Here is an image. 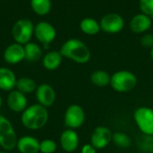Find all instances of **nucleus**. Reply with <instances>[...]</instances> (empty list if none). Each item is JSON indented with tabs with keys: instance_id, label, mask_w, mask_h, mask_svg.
I'll return each instance as SVG.
<instances>
[{
	"instance_id": "393cba45",
	"label": "nucleus",
	"mask_w": 153,
	"mask_h": 153,
	"mask_svg": "<svg viewBox=\"0 0 153 153\" xmlns=\"http://www.w3.org/2000/svg\"><path fill=\"white\" fill-rule=\"evenodd\" d=\"M57 149V144L54 140L44 139L39 143V152L55 153Z\"/></svg>"
},
{
	"instance_id": "cd10ccee",
	"label": "nucleus",
	"mask_w": 153,
	"mask_h": 153,
	"mask_svg": "<svg viewBox=\"0 0 153 153\" xmlns=\"http://www.w3.org/2000/svg\"><path fill=\"white\" fill-rule=\"evenodd\" d=\"M81 153H97V150L91 143H86L82 145L81 149Z\"/></svg>"
},
{
	"instance_id": "423d86ee",
	"label": "nucleus",
	"mask_w": 153,
	"mask_h": 153,
	"mask_svg": "<svg viewBox=\"0 0 153 153\" xmlns=\"http://www.w3.org/2000/svg\"><path fill=\"white\" fill-rule=\"evenodd\" d=\"M17 135L11 122L0 115V146L3 150L11 152L16 148Z\"/></svg>"
},
{
	"instance_id": "412c9836",
	"label": "nucleus",
	"mask_w": 153,
	"mask_h": 153,
	"mask_svg": "<svg viewBox=\"0 0 153 153\" xmlns=\"http://www.w3.org/2000/svg\"><path fill=\"white\" fill-rule=\"evenodd\" d=\"M111 75L105 70H96L91 73L90 76L91 82L97 87H107L110 83Z\"/></svg>"
},
{
	"instance_id": "9b49d317",
	"label": "nucleus",
	"mask_w": 153,
	"mask_h": 153,
	"mask_svg": "<svg viewBox=\"0 0 153 153\" xmlns=\"http://www.w3.org/2000/svg\"><path fill=\"white\" fill-rule=\"evenodd\" d=\"M35 95L38 103L47 108L53 106L56 98L55 89L48 83L39 85L35 91Z\"/></svg>"
},
{
	"instance_id": "4be33fe9",
	"label": "nucleus",
	"mask_w": 153,
	"mask_h": 153,
	"mask_svg": "<svg viewBox=\"0 0 153 153\" xmlns=\"http://www.w3.org/2000/svg\"><path fill=\"white\" fill-rule=\"evenodd\" d=\"M37 87L35 81L29 77H21L17 79L15 85V89L25 95L35 92Z\"/></svg>"
},
{
	"instance_id": "dca6fc26",
	"label": "nucleus",
	"mask_w": 153,
	"mask_h": 153,
	"mask_svg": "<svg viewBox=\"0 0 153 153\" xmlns=\"http://www.w3.org/2000/svg\"><path fill=\"white\" fill-rule=\"evenodd\" d=\"M39 141L31 135H24L18 138L16 149L20 153H39Z\"/></svg>"
},
{
	"instance_id": "f3484780",
	"label": "nucleus",
	"mask_w": 153,
	"mask_h": 153,
	"mask_svg": "<svg viewBox=\"0 0 153 153\" xmlns=\"http://www.w3.org/2000/svg\"><path fill=\"white\" fill-rule=\"evenodd\" d=\"M17 78L14 73L7 67H0V90L11 91L15 89Z\"/></svg>"
},
{
	"instance_id": "0eeeda50",
	"label": "nucleus",
	"mask_w": 153,
	"mask_h": 153,
	"mask_svg": "<svg viewBox=\"0 0 153 153\" xmlns=\"http://www.w3.org/2000/svg\"><path fill=\"white\" fill-rule=\"evenodd\" d=\"M85 118L86 115L83 108L78 104H72L65 111L64 124L66 128L76 130L83 126Z\"/></svg>"
},
{
	"instance_id": "6e6552de",
	"label": "nucleus",
	"mask_w": 153,
	"mask_h": 153,
	"mask_svg": "<svg viewBox=\"0 0 153 153\" xmlns=\"http://www.w3.org/2000/svg\"><path fill=\"white\" fill-rule=\"evenodd\" d=\"M101 30L109 34L119 33L125 28V20L117 13H108L103 15L100 21Z\"/></svg>"
},
{
	"instance_id": "f03ea898",
	"label": "nucleus",
	"mask_w": 153,
	"mask_h": 153,
	"mask_svg": "<svg viewBox=\"0 0 153 153\" xmlns=\"http://www.w3.org/2000/svg\"><path fill=\"white\" fill-rule=\"evenodd\" d=\"M48 117L47 108L37 103L26 108L22 113L21 121L22 126L29 130H39L47 125Z\"/></svg>"
},
{
	"instance_id": "bb28decb",
	"label": "nucleus",
	"mask_w": 153,
	"mask_h": 153,
	"mask_svg": "<svg viewBox=\"0 0 153 153\" xmlns=\"http://www.w3.org/2000/svg\"><path fill=\"white\" fill-rule=\"evenodd\" d=\"M141 45L146 48H152L153 47V34L144 33L141 38Z\"/></svg>"
},
{
	"instance_id": "f257e3e1",
	"label": "nucleus",
	"mask_w": 153,
	"mask_h": 153,
	"mask_svg": "<svg viewBox=\"0 0 153 153\" xmlns=\"http://www.w3.org/2000/svg\"><path fill=\"white\" fill-rule=\"evenodd\" d=\"M59 51L63 57L82 65L88 63L91 57V49L82 40L79 39H67L61 46Z\"/></svg>"
},
{
	"instance_id": "9d476101",
	"label": "nucleus",
	"mask_w": 153,
	"mask_h": 153,
	"mask_svg": "<svg viewBox=\"0 0 153 153\" xmlns=\"http://www.w3.org/2000/svg\"><path fill=\"white\" fill-rule=\"evenodd\" d=\"M34 35L38 41L45 46H48L55 40L56 37V30L51 23L40 22L35 25Z\"/></svg>"
},
{
	"instance_id": "aec40b11",
	"label": "nucleus",
	"mask_w": 153,
	"mask_h": 153,
	"mask_svg": "<svg viewBox=\"0 0 153 153\" xmlns=\"http://www.w3.org/2000/svg\"><path fill=\"white\" fill-rule=\"evenodd\" d=\"M24 46L25 60L28 62H37L42 57V48L35 42H28Z\"/></svg>"
},
{
	"instance_id": "1a4fd4ad",
	"label": "nucleus",
	"mask_w": 153,
	"mask_h": 153,
	"mask_svg": "<svg viewBox=\"0 0 153 153\" xmlns=\"http://www.w3.org/2000/svg\"><path fill=\"white\" fill-rule=\"evenodd\" d=\"M113 132L110 128L105 126H99L94 128L91 135L90 143L98 151L107 148L112 143Z\"/></svg>"
},
{
	"instance_id": "f8f14e48",
	"label": "nucleus",
	"mask_w": 153,
	"mask_h": 153,
	"mask_svg": "<svg viewBox=\"0 0 153 153\" xmlns=\"http://www.w3.org/2000/svg\"><path fill=\"white\" fill-rule=\"evenodd\" d=\"M59 143L63 151L71 153L78 149L80 144V138L75 130L66 128L60 134Z\"/></svg>"
},
{
	"instance_id": "39448f33",
	"label": "nucleus",
	"mask_w": 153,
	"mask_h": 153,
	"mask_svg": "<svg viewBox=\"0 0 153 153\" xmlns=\"http://www.w3.org/2000/svg\"><path fill=\"white\" fill-rule=\"evenodd\" d=\"M35 25L30 19L22 18L14 22L12 27V36L14 42L25 45L30 41L34 35Z\"/></svg>"
},
{
	"instance_id": "7ed1b4c3",
	"label": "nucleus",
	"mask_w": 153,
	"mask_h": 153,
	"mask_svg": "<svg viewBox=\"0 0 153 153\" xmlns=\"http://www.w3.org/2000/svg\"><path fill=\"white\" fill-rule=\"evenodd\" d=\"M137 83V76L133 72L128 70H119L111 74L109 85L118 93H126L134 90Z\"/></svg>"
},
{
	"instance_id": "c85d7f7f",
	"label": "nucleus",
	"mask_w": 153,
	"mask_h": 153,
	"mask_svg": "<svg viewBox=\"0 0 153 153\" xmlns=\"http://www.w3.org/2000/svg\"><path fill=\"white\" fill-rule=\"evenodd\" d=\"M150 56H151V58L152 59L153 61V47L150 49Z\"/></svg>"
},
{
	"instance_id": "b1692460",
	"label": "nucleus",
	"mask_w": 153,
	"mask_h": 153,
	"mask_svg": "<svg viewBox=\"0 0 153 153\" xmlns=\"http://www.w3.org/2000/svg\"><path fill=\"white\" fill-rule=\"evenodd\" d=\"M112 143L120 149H128L132 145V139L127 134L119 131L113 133Z\"/></svg>"
},
{
	"instance_id": "a878e982",
	"label": "nucleus",
	"mask_w": 153,
	"mask_h": 153,
	"mask_svg": "<svg viewBox=\"0 0 153 153\" xmlns=\"http://www.w3.org/2000/svg\"><path fill=\"white\" fill-rule=\"evenodd\" d=\"M141 13L153 18V0H139Z\"/></svg>"
},
{
	"instance_id": "20e7f679",
	"label": "nucleus",
	"mask_w": 153,
	"mask_h": 153,
	"mask_svg": "<svg viewBox=\"0 0 153 153\" xmlns=\"http://www.w3.org/2000/svg\"><path fill=\"white\" fill-rule=\"evenodd\" d=\"M134 121L139 131L145 136H153V108L146 106L137 108L134 112Z\"/></svg>"
},
{
	"instance_id": "7c9ffc66",
	"label": "nucleus",
	"mask_w": 153,
	"mask_h": 153,
	"mask_svg": "<svg viewBox=\"0 0 153 153\" xmlns=\"http://www.w3.org/2000/svg\"><path fill=\"white\" fill-rule=\"evenodd\" d=\"M0 153H9V152H7V151H4V150H3V151H0Z\"/></svg>"
},
{
	"instance_id": "5701e85b",
	"label": "nucleus",
	"mask_w": 153,
	"mask_h": 153,
	"mask_svg": "<svg viewBox=\"0 0 153 153\" xmlns=\"http://www.w3.org/2000/svg\"><path fill=\"white\" fill-rule=\"evenodd\" d=\"M30 7L36 14L44 16L50 12L52 2L51 0H30Z\"/></svg>"
},
{
	"instance_id": "2eb2a0df",
	"label": "nucleus",
	"mask_w": 153,
	"mask_h": 153,
	"mask_svg": "<svg viewBox=\"0 0 153 153\" xmlns=\"http://www.w3.org/2000/svg\"><path fill=\"white\" fill-rule=\"evenodd\" d=\"M152 18L143 13H137L130 21V30L136 34H144L151 29L152 25Z\"/></svg>"
},
{
	"instance_id": "ddd939ff",
	"label": "nucleus",
	"mask_w": 153,
	"mask_h": 153,
	"mask_svg": "<svg viewBox=\"0 0 153 153\" xmlns=\"http://www.w3.org/2000/svg\"><path fill=\"white\" fill-rule=\"evenodd\" d=\"M7 106L13 112L22 113L28 107V100L26 95L16 89L9 91L7 96Z\"/></svg>"
},
{
	"instance_id": "c756f323",
	"label": "nucleus",
	"mask_w": 153,
	"mask_h": 153,
	"mask_svg": "<svg viewBox=\"0 0 153 153\" xmlns=\"http://www.w3.org/2000/svg\"><path fill=\"white\" fill-rule=\"evenodd\" d=\"M2 103H3V100H2V97H1V95H0V108H1V107H2Z\"/></svg>"
},
{
	"instance_id": "a211bd4d",
	"label": "nucleus",
	"mask_w": 153,
	"mask_h": 153,
	"mask_svg": "<svg viewBox=\"0 0 153 153\" xmlns=\"http://www.w3.org/2000/svg\"><path fill=\"white\" fill-rule=\"evenodd\" d=\"M63 58L64 57L61 55L60 51L51 50L43 56L42 65L45 67V69L48 71H54L61 65Z\"/></svg>"
},
{
	"instance_id": "6ab92c4d",
	"label": "nucleus",
	"mask_w": 153,
	"mask_h": 153,
	"mask_svg": "<svg viewBox=\"0 0 153 153\" xmlns=\"http://www.w3.org/2000/svg\"><path fill=\"white\" fill-rule=\"evenodd\" d=\"M80 30L86 35L93 36L98 34L101 30V28H100V22H98L94 18L86 17L81 21Z\"/></svg>"
},
{
	"instance_id": "4468645a",
	"label": "nucleus",
	"mask_w": 153,
	"mask_h": 153,
	"mask_svg": "<svg viewBox=\"0 0 153 153\" xmlns=\"http://www.w3.org/2000/svg\"><path fill=\"white\" fill-rule=\"evenodd\" d=\"M4 60L9 65H16L25 60L24 46L13 42L10 44L4 51Z\"/></svg>"
}]
</instances>
